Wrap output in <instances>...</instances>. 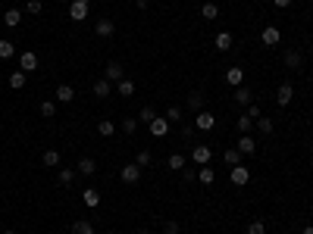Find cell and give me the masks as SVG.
Listing matches in <instances>:
<instances>
[{
    "instance_id": "obj_20",
    "label": "cell",
    "mask_w": 313,
    "mask_h": 234,
    "mask_svg": "<svg viewBox=\"0 0 313 234\" xmlns=\"http://www.w3.org/2000/svg\"><path fill=\"white\" fill-rule=\"evenodd\" d=\"M213 47H216L219 53L232 50V34H229V31H219V34H216V41H213Z\"/></svg>"
},
{
    "instance_id": "obj_30",
    "label": "cell",
    "mask_w": 313,
    "mask_h": 234,
    "mask_svg": "<svg viewBox=\"0 0 313 234\" xmlns=\"http://www.w3.org/2000/svg\"><path fill=\"white\" fill-rule=\"evenodd\" d=\"M198 181H201V184H213V181H216V172H213L210 166H201V169H198Z\"/></svg>"
},
{
    "instance_id": "obj_12",
    "label": "cell",
    "mask_w": 313,
    "mask_h": 234,
    "mask_svg": "<svg viewBox=\"0 0 313 234\" xmlns=\"http://www.w3.org/2000/svg\"><path fill=\"white\" fill-rule=\"evenodd\" d=\"M238 150H241L245 156H254V153H257V140H254L251 134H241V137H238Z\"/></svg>"
},
{
    "instance_id": "obj_43",
    "label": "cell",
    "mask_w": 313,
    "mask_h": 234,
    "mask_svg": "<svg viewBox=\"0 0 313 234\" xmlns=\"http://www.w3.org/2000/svg\"><path fill=\"white\" fill-rule=\"evenodd\" d=\"M166 119H169V125H172V122H182V110H179V107H169V110H166Z\"/></svg>"
},
{
    "instance_id": "obj_14",
    "label": "cell",
    "mask_w": 313,
    "mask_h": 234,
    "mask_svg": "<svg viewBox=\"0 0 313 234\" xmlns=\"http://www.w3.org/2000/svg\"><path fill=\"white\" fill-rule=\"evenodd\" d=\"M103 78H107V81H122L125 78V69H122V63H107V75H103Z\"/></svg>"
},
{
    "instance_id": "obj_42",
    "label": "cell",
    "mask_w": 313,
    "mask_h": 234,
    "mask_svg": "<svg viewBox=\"0 0 313 234\" xmlns=\"http://www.w3.org/2000/svg\"><path fill=\"white\" fill-rule=\"evenodd\" d=\"M135 162H138V166L144 169V166H150V162H154V156H150V150H141V153H138V159H135Z\"/></svg>"
},
{
    "instance_id": "obj_27",
    "label": "cell",
    "mask_w": 313,
    "mask_h": 234,
    "mask_svg": "<svg viewBox=\"0 0 313 234\" xmlns=\"http://www.w3.org/2000/svg\"><path fill=\"white\" fill-rule=\"evenodd\" d=\"M72 234H97V231H94V225H91L88 219H78L72 225Z\"/></svg>"
},
{
    "instance_id": "obj_31",
    "label": "cell",
    "mask_w": 313,
    "mask_h": 234,
    "mask_svg": "<svg viewBox=\"0 0 313 234\" xmlns=\"http://www.w3.org/2000/svg\"><path fill=\"white\" fill-rule=\"evenodd\" d=\"M201 16H204L207 22L219 19V6H216V3H204V6H201Z\"/></svg>"
},
{
    "instance_id": "obj_19",
    "label": "cell",
    "mask_w": 313,
    "mask_h": 234,
    "mask_svg": "<svg viewBox=\"0 0 313 234\" xmlns=\"http://www.w3.org/2000/svg\"><path fill=\"white\" fill-rule=\"evenodd\" d=\"M82 203H85L88 209H94V206H100V194L94 191V187H85V191H82Z\"/></svg>"
},
{
    "instance_id": "obj_23",
    "label": "cell",
    "mask_w": 313,
    "mask_h": 234,
    "mask_svg": "<svg viewBox=\"0 0 313 234\" xmlns=\"http://www.w3.org/2000/svg\"><path fill=\"white\" fill-rule=\"evenodd\" d=\"M75 172H82V175H94V172H97V162L91 159V156H82V159H78V166H75Z\"/></svg>"
},
{
    "instance_id": "obj_13",
    "label": "cell",
    "mask_w": 313,
    "mask_h": 234,
    "mask_svg": "<svg viewBox=\"0 0 313 234\" xmlns=\"http://www.w3.org/2000/svg\"><path fill=\"white\" fill-rule=\"evenodd\" d=\"M223 159H226V166H229V169H235V166H241V159H245V153H241L238 147H229L226 153H223Z\"/></svg>"
},
{
    "instance_id": "obj_37",
    "label": "cell",
    "mask_w": 313,
    "mask_h": 234,
    "mask_svg": "<svg viewBox=\"0 0 313 234\" xmlns=\"http://www.w3.org/2000/svg\"><path fill=\"white\" fill-rule=\"evenodd\" d=\"M41 116H44V119H53V116H56V103L53 100H44L41 103Z\"/></svg>"
},
{
    "instance_id": "obj_47",
    "label": "cell",
    "mask_w": 313,
    "mask_h": 234,
    "mask_svg": "<svg viewBox=\"0 0 313 234\" xmlns=\"http://www.w3.org/2000/svg\"><path fill=\"white\" fill-rule=\"evenodd\" d=\"M273 3L279 6V9H285V6H292V0H273Z\"/></svg>"
},
{
    "instance_id": "obj_6",
    "label": "cell",
    "mask_w": 313,
    "mask_h": 234,
    "mask_svg": "<svg viewBox=\"0 0 313 234\" xmlns=\"http://www.w3.org/2000/svg\"><path fill=\"white\" fill-rule=\"evenodd\" d=\"M119 178H122V184H135L138 178H141V166H138V162L122 166V169H119Z\"/></svg>"
},
{
    "instance_id": "obj_29",
    "label": "cell",
    "mask_w": 313,
    "mask_h": 234,
    "mask_svg": "<svg viewBox=\"0 0 313 234\" xmlns=\"http://www.w3.org/2000/svg\"><path fill=\"white\" fill-rule=\"evenodd\" d=\"M97 134H100V137H113V134H116V125H113L110 119H100V122H97Z\"/></svg>"
},
{
    "instance_id": "obj_8",
    "label": "cell",
    "mask_w": 313,
    "mask_h": 234,
    "mask_svg": "<svg viewBox=\"0 0 313 234\" xmlns=\"http://www.w3.org/2000/svg\"><path fill=\"white\" fill-rule=\"evenodd\" d=\"M229 172H232V184H235V187H245L251 181V169L248 166H235V169H229Z\"/></svg>"
},
{
    "instance_id": "obj_35",
    "label": "cell",
    "mask_w": 313,
    "mask_h": 234,
    "mask_svg": "<svg viewBox=\"0 0 313 234\" xmlns=\"http://www.w3.org/2000/svg\"><path fill=\"white\" fill-rule=\"evenodd\" d=\"M56 178H60L63 187H69V184L75 181V169H60V172H56Z\"/></svg>"
},
{
    "instance_id": "obj_24",
    "label": "cell",
    "mask_w": 313,
    "mask_h": 234,
    "mask_svg": "<svg viewBox=\"0 0 313 234\" xmlns=\"http://www.w3.org/2000/svg\"><path fill=\"white\" fill-rule=\"evenodd\" d=\"M25 72H22V69H16V72H9V88H13V91H22V88H25Z\"/></svg>"
},
{
    "instance_id": "obj_4",
    "label": "cell",
    "mask_w": 313,
    "mask_h": 234,
    "mask_svg": "<svg viewBox=\"0 0 313 234\" xmlns=\"http://www.w3.org/2000/svg\"><path fill=\"white\" fill-rule=\"evenodd\" d=\"M19 69H22V72H34V69H38V53H34V50H22L19 53Z\"/></svg>"
},
{
    "instance_id": "obj_2",
    "label": "cell",
    "mask_w": 313,
    "mask_h": 234,
    "mask_svg": "<svg viewBox=\"0 0 313 234\" xmlns=\"http://www.w3.org/2000/svg\"><path fill=\"white\" fill-rule=\"evenodd\" d=\"M191 159H194V166H210L213 150L207 147V144H194V147H191Z\"/></svg>"
},
{
    "instance_id": "obj_51",
    "label": "cell",
    "mask_w": 313,
    "mask_h": 234,
    "mask_svg": "<svg viewBox=\"0 0 313 234\" xmlns=\"http://www.w3.org/2000/svg\"><path fill=\"white\" fill-rule=\"evenodd\" d=\"M60 3H72V0H60Z\"/></svg>"
},
{
    "instance_id": "obj_46",
    "label": "cell",
    "mask_w": 313,
    "mask_h": 234,
    "mask_svg": "<svg viewBox=\"0 0 313 234\" xmlns=\"http://www.w3.org/2000/svg\"><path fill=\"white\" fill-rule=\"evenodd\" d=\"M194 131H198L194 125H182V137H194Z\"/></svg>"
},
{
    "instance_id": "obj_44",
    "label": "cell",
    "mask_w": 313,
    "mask_h": 234,
    "mask_svg": "<svg viewBox=\"0 0 313 234\" xmlns=\"http://www.w3.org/2000/svg\"><path fill=\"white\" fill-rule=\"evenodd\" d=\"M182 178H185V181H198V169H188V166H185V169H182Z\"/></svg>"
},
{
    "instance_id": "obj_16",
    "label": "cell",
    "mask_w": 313,
    "mask_h": 234,
    "mask_svg": "<svg viewBox=\"0 0 313 234\" xmlns=\"http://www.w3.org/2000/svg\"><path fill=\"white\" fill-rule=\"evenodd\" d=\"M304 66V53L301 50H285V69H301Z\"/></svg>"
},
{
    "instance_id": "obj_41",
    "label": "cell",
    "mask_w": 313,
    "mask_h": 234,
    "mask_svg": "<svg viewBox=\"0 0 313 234\" xmlns=\"http://www.w3.org/2000/svg\"><path fill=\"white\" fill-rule=\"evenodd\" d=\"M182 228H179V222L176 219H163V234H179Z\"/></svg>"
},
{
    "instance_id": "obj_1",
    "label": "cell",
    "mask_w": 313,
    "mask_h": 234,
    "mask_svg": "<svg viewBox=\"0 0 313 234\" xmlns=\"http://www.w3.org/2000/svg\"><path fill=\"white\" fill-rule=\"evenodd\" d=\"M88 13H91V0H72L69 3V19L72 22H85Z\"/></svg>"
},
{
    "instance_id": "obj_49",
    "label": "cell",
    "mask_w": 313,
    "mask_h": 234,
    "mask_svg": "<svg viewBox=\"0 0 313 234\" xmlns=\"http://www.w3.org/2000/svg\"><path fill=\"white\" fill-rule=\"evenodd\" d=\"M138 234H154V231H150V228H141V231H138Z\"/></svg>"
},
{
    "instance_id": "obj_38",
    "label": "cell",
    "mask_w": 313,
    "mask_h": 234,
    "mask_svg": "<svg viewBox=\"0 0 313 234\" xmlns=\"http://www.w3.org/2000/svg\"><path fill=\"white\" fill-rule=\"evenodd\" d=\"M257 128H260V134H273V119H266V116H260V119H257Z\"/></svg>"
},
{
    "instance_id": "obj_25",
    "label": "cell",
    "mask_w": 313,
    "mask_h": 234,
    "mask_svg": "<svg viewBox=\"0 0 313 234\" xmlns=\"http://www.w3.org/2000/svg\"><path fill=\"white\" fill-rule=\"evenodd\" d=\"M188 107H191L194 113L204 110V91H191V94H188Z\"/></svg>"
},
{
    "instance_id": "obj_34",
    "label": "cell",
    "mask_w": 313,
    "mask_h": 234,
    "mask_svg": "<svg viewBox=\"0 0 313 234\" xmlns=\"http://www.w3.org/2000/svg\"><path fill=\"white\" fill-rule=\"evenodd\" d=\"M166 166H169V169H176V172H182L185 166H188V162H185V156H182V153H172V156L166 159Z\"/></svg>"
},
{
    "instance_id": "obj_50",
    "label": "cell",
    "mask_w": 313,
    "mask_h": 234,
    "mask_svg": "<svg viewBox=\"0 0 313 234\" xmlns=\"http://www.w3.org/2000/svg\"><path fill=\"white\" fill-rule=\"evenodd\" d=\"M3 234H16V231H13V228H6V231H3Z\"/></svg>"
},
{
    "instance_id": "obj_10",
    "label": "cell",
    "mask_w": 313,
    "mask_h": 234,
    "mask_svg": "<svg viewBox=\"0 0 313 234\" xmlns=\"http://www.w3.org/2000/svg\"><path fill=\"white\" fill-rule=\"evenodd\" d=\"M113 31H116V22L113 19H97V25H94L97 38H113Z\"/></svg>"
},
{
    "instance_id": "obj_22",
    "label": "cell",
    "mask_w": 313,
    "mask_h": 234,
    "mask_svg": "<svg viewBox=\"0 0 313 234\" xmlns=\"http://www.w3.org/2000/svg\"><path fill=\"white\" fill-rule=\"evenodd\" d=\"M3 22H6V28H19L22 25V9H6Z\"/></svg>"
},
{
    "instance_id": "obj_5",
    "label": "cell",
    "mask_w": 313,
    "mask_h": 234,
    "mask_svg": "<svg viewBox=\"0 0 313 234\" xmlns=\"http://www.w3.org/2000/svg\"><path fill=\"white\" fill-rule=\"evenodd\" d=\"M169 128H172V125H169V119H166V116H157V119L147 125V131L154 134V137H166V134H169Z\"/></svg>"
},
{
    "instance_id": "obj_18",
    "label": "cell",
    "mask_w": 313,
    "mask_h": 234,
    "mask_svg": "<svg viewBox=\"0 0 313 234\" xmlns=\"http://www.w3.org/2000/svg\"><path fill=\"white\" fill-rule=\"evenodd\" d=\"M41 162L47 169H60V162H63V156H60V150H44V156H41Z\"/></svg>"
},
{
    "instance_id": "obj_45",
    "label": "cell",
    "mask_w": 313,
    "mask_h": 234,
    "mask_svg": "<svg viewBox=\"0 0 313 234\" xmlns=\"http://www.w3.org/2000/svg\"><path fill=\"white\" fill-rule=\"evenodd\" d=\"M245 113L251 116V119H254V122H257V119H260V107H257V103H251V107H248Z\"/></svg>"
},
{
    "instance_id": "obj_32",
    "label": "cell",
    "mask_w": 313,
    "mask_h": 234,
    "mask_svg": "<svg viewBox=\"0 0 313 234\" xmlns=\"http://www.w3.org/2000/svg\"><path fill=\"white\" fill-rule=\"evenodd\" d=\"M251 128H254V119H251L248 113H241V116H238V131H241V134H251Z\"/></svg>"
},
{
    "instance_id": "obj_11",
    "label": "cell",
    "mask_w": 313,
    "mask_h": 234,
    "mask_svg": "<svg viewBox=\"0 0 313 234\" xmlns=\"http://www.w3.org/2000/svg\"><path fill=\"white\" fill-rule=\"evenodd\" d=\"M91 91H94V97L107 100L110 94H113V81H107V78H97V81H94V88H91Z\"/></svg>"
},
{
    "instance_id": "obj_28",
    "label": "cell",
    "mask_w": 313,
    "mask_h": 234,
    "mask_svg": "<svg viewBox=\"0 0 313 234\" xmlns=\"http://www.w3.org/2000/svg\"><path fill=\"white\" fill-rule=\"evenodd\" d=\"M116 91H119L122 97H132V94H135V81H132V78H122V81H116Z\"/></svg>"
},
{
    "instance_id": "obj_36",
    "label": "cell",
    "mask_w": 313,
    "mask_h": 234,
    "mask_svg": "<svg viewBox=\"0 0 313 234\" xmlns=\"http://www.w3.org/2000/svg\"><path fill=\"white\" fill-rule=\"evenodd\" d=\"M25 13H28V16H41V13H44V3H41V0H28V3H25Z\"/></svg>"
},
{
    "instance_id": "obj_21",
    "label": "cell",
    "mask_w": 313,
    "mask_h": 234,
    "mask_svg": "<svg viewBox=\"0 0 313 234\" xmlns=\"http://www.w3.org/2000/svg\"><path fill=\"white\" fill-rule=\"evenodd\" d=\"M72 100H75L72 85H60V88H56V103H72Z\"/></svg>"
},
{
    "instance_id": "obj_15",
    "label": "cell",
    "mask_w": 313,
    "mask_h": 234,
    "mask_svg": "<svg viewBox=\"0 0 313 234\" xmlns=\"http://www.w3.org/2000/svg\"><path fill=\"white\" fill-rule=\"evenodd\" d=\"M226 81L232 88H238V85H245V69H238V66H232V69H226Z\"/></svg>"
},
{
    "instance_id": "obj_39",
    "label": "cell",
    "mask_w": 313,
    "mask_h": 234,
    "mask_svg": "<svg viewBox=\"0 0 313 234\" xmlns=\"http://www.w3.org/2000/svg\"><path fill=\"white\" fill-rule=\"evenodd\" d=\"M248 234H266V222L263 219H254L248 225Z\"/></svg>"
},
{
    "instance_id": "obj_7",
    "label": "cell",
    "mask_w": 313,
    "mask_h": 234,
    "mask_svg": "<svg viewBox=\"0 0 313 234\" xmlns=\"http://www.w3.org/2000/svg\"><path fill=\"white\" fill-rule=\"evenodd\" d=\"M260 44H263V47H276V44H282V31L276 28V25H266L263 34H260Z\"/></svg>"
},
{
    "instance_id": "obj_9",
    "label": "cell",
    "mask_w": 313,
    "mask_h": 234,
    "mask_svg": "<svg viewBox=\"0 0 313 234\" xmlns=\"http://www.w3.org/2000/svg\"><path fill=\"white\" fill-rule=\"evenodd\" d=\"M292 97H295V88L288 85V81H282L279 91H276V103H279V107H288V103H292Z\"/></svg>"
},
{
    "instance_id": "obj_17",
    "label": "cell",
    "mask_w": 313,
    "mask_h": 234,
    "mask_svg": "<svg viewBox=\"0 0 313 234\" xmlns=\"http://www.w3.org/2000/svg\"><path fill=\"white\" fill-rule=\"evenodd\" d=\"M235 103H241V107H251V103H254V91L245 88V85H238V88H235Z\"/></svg>"
},
{
    "instance_id": "obj_48",
    "label": "cell",
    "mask_w": 313,
    "mask_h": 234,
    "mask_svg": "<svg viewBox=\"0 0 313 234\" xmlns=\"http://www.w3.org/2000/svg\"><path fill=\"white\" fill-rule=\"evenodd\" d=\"M301 234H313V225H307V228H304V231H301Z\"/></svg>"
},
{
    "instance_id": "obj_40",
    "label": "cell",
    "mask_w": 313,
    "mask_h": 234,
    "mask_svg": "<svg viewBox=\"0 0 313 234\" xmlns=\"http://www.w3.org/2000/svg\"><path fill=\"white\" fill-rule=\"evenodd\" d=\"M119 128H122L125 134H135V131H138V119H132V116H129V119H122V125H119Z\"/></svg>"
},
{
    "instance_id": "obj_33",
    "label": "cell",
    "mask_w": 313,
    "mask_h": 234,
    "mask_svg": "<svg viewBox=\"0 0 313 234\" xmlns=\"http://www.w3.org/2000/svg\"><path fill=\"white\" fill-rule=\"evenodd\" d=\"M157 119V110L154 107H141V113H138V122H144V125H150Z\"/></svg>"
},
{
    "instance_id": "obj_3",
    "label": "cell",
    "mask_w": 313,
    "mask_h": 234,
    "mask_svg": "<svg viewBox=\"0 0 313 234\" xmlns=\"http://www.w3.org/2000/svg\"><path fill=\"white\" fill-rule=\"evenodd\" d=\"M194 128H198V131H210V128L216 125V116L210 113V110H201L198 116H194V122H191Z\"/></svg>"
},
{
    "instance_id": "obj_26",
    "label": "cell",
    "mask_w": 313,
    "mask_h": 234,
    "mask_svg": "<svg viewBox=\"0 0 313 234\" xmlns=\"http://www.w3.org/2000/svg\"><path fill=\"white\" fill-rule=\"evenodd\" d=\"M13 56H16V44L13 41H0V60H13Z\"/></svg>"
}]
</instances>
